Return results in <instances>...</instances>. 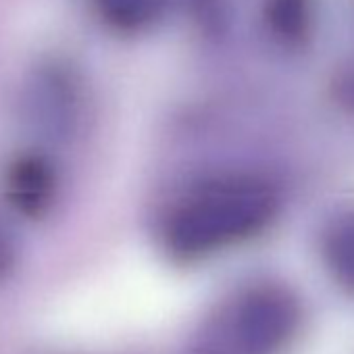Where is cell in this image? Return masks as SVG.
Returning <instances> with one entry per match:
<instances>
[{
  "label": "cell",
  "instance_id": "obj_1",
  "mask_svg": "<svg viewBox=\"0 0 354 354\" xmlns=\"http://www.w3.org/2000/svg\"><path fill=\"white\" fill-rule=\"evenodd\" d=\"M273 190L257 177H232L207 186L177 209L167 223V246L201 257L263 230L275 213Z\"/></svg>",
  "mask_w": 354,
  "mask_h": 354
},
{
  "label": "cell",
  "instance_id": "obj_2",
  "mask_svg": "<svg viewBox=\"0 0 354 354\" xmlns=\"http://www.w3.org/2000/svg\"><path fill=\"white\" fill-rule=\"evenodd\" d=\"M296 306L290 296L275 290H261L246 296L230 321V344L225 354H269L292 333Z\"/></svg>",
  "mask_w": 354,
  "mask_h": 354
},
{
  "label": "cell",
  "instance_id": "obj_3",
  "mask_svg": "<svg viewBox=\"0 0 354 354\" xmlns=\"http://www.w3.org/2000/svg\"><path fill=\"white\" fill-rule=\"evenodd\" d=\"M98 15L119 32H140L152 26L165 9V0H94Z\"/></svg>",
  "mask_w": 354,
  "mask_h": 354
},
{
  "label": "cell",
  "instance_id": "obj_4",
  "mask_svg": "<svg viewBox=\"0 0 354 354\" xmlns=\"http://www.w3.org/2000/svg\"><path fill=\"white\" fill-rule=\"evenodd\" d=\"M265 17L271 34L281 42H300L310 26V0H267Z\"/></svg>",
  "mask_w": 354,
  "mask_h": 354
},
{
  "label": "cell",
  "instance_id": "obj_5",
  "mask_svg": "<svg viewBox=\"0 0 354 354\" xmlns=\"http://www.w3.org/2000/svg\"><path fill=\"white\" fill-rule=\"evenodd\" d=\"M53 175L40 160L24 162L13 180V198L26 213H40L53 196Z\"/></svg>",
  "mask_w": 354,
  "mask_h": 354
},
{
  "label": "cell",
  "instance_id": "obj_6",
  "mask_svg": "<svg viewBox=\"0 0 354 354\" xmlns=\"http://www.w3.org/2000/svg\"><path fill=\"white\" fill-rule=\"evenodd\" d=\"M327 259L337 279L354 288V219L333 227L327 240Z\"/></svg>",
  "mask_w": 354,
  "mask_h": 354
},
{
  "label": "cell",
  "instance_id": "obj_7",
  "mask_svg": "<svg viewBox=\"0 0 354 354\" xmlns=\"http://www.w3.org/2000/svg\"><path fill=\"white\" fill-rule=\"evenodd\" d=\"M11 263H13V248L9 246V242L3 236H0V277L9 271Z\"/></svg>",
  "mask_w": 354,
  "mask_h": 354
},
{
  "label": "cell",
  "instance_id": "obj_8",
  "mask_svg": "<svg viewBox=\"0 0 354 354\" xmlns=\"http://www.w3.org/2000/svg\"><path fill=\"white\" fill-rule=\"evenodd\" d=\"M346 90L350 92V100L354 102V77H352V80H350V82L346 84Z\"/></svg>",
  "mask_w": 354,
  "mask_h": 354
}]
</instances>
